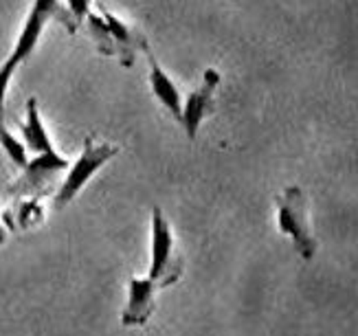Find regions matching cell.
<instances>
[{
  "instance_id": "6da1fadb",
  "label": "cell",
  "mask_w": 358,
  "mask_h": 336,
  "mask_svg": "<svg viewBox=\"0 0 358 336\" xmlns=\"http://www.w3.org/2000/svg\"><path fill=\"white\" fill-rule=\"evenodd\" d=\"M51 20L59 22L71 36H75L77 29H80V24L73 20L69 9L62 5L59 0H34V5H31V9L27 13V20L18 34V40H15L13 51L9 53L5 62L0 64V119H3V112H5V99H7V90L11 86V80H13V73L18 71V66L24 64L31 57V53L36 51L44 27Z\"/></svg>"
},
{
  "instance_id": "7a4b0ae2",
  "label": "cell",
  "mask_w": 358,
  "mask_h": 336,
  "mask_svg": "<svg viewBox=\"0 0 358 336\" xmlns=\"http://www.w3.org/2000/svg\"><path fill=\"white\" fill-rule=\"evenodd\" d=\"M275 205L279 233L288 235L299 257L303 262H310L317 255V238L313 233V226H310L306 193L297 185H288L282 193H277Z\"/></svg>"
},
{
  "instance_id": "3957f363",
  "label": "cell",
  "mask_w": 358,
  "mask_h": 336,
  "mask_svg": "<svg viewBox=\"0 0 358 336\" xmlns=\"http://www.w3.org/2000/svg\"><path fill=\"white\" fill-rule=\"evenodd\" d=\"M119 154V145L108 143V141H97L95 136H86L84 141V152L66 167V178L59 185L57 193L53 196V209H64L73 198L80 193L88 180L95 176L103 165L110 163Z\"/></svg>"
},
{
  "instance_id": "277c9868",
  "label": "cell",
  "mask_w": 358,
  "mask_h": 336,
  "mask_svg": "<svg viewBox=\"0 0 358 336\" xmlns=\"http://www.w3.org/2000/svg\"><path fill=\"white\" fill-rule=\"evenodd\" d=\"M182 257L174 247V231L159 207L152 209V266L145 277L161 290L174 286L182 275Z\"/></svg>"
},
{
  "instance_id": "5b68a950",
  "label": "cell",
  "mask_w": 358,
  "mask_h": 336,
  "mask_svg": "<svg viewBox=\"0 0 358 336\" xmlns=\"http://www.w3.org/2000/svg\"><path fill=\"white\" fill-rule=\"evenodd\" d=\"M69 165V159L62 156L55 147L49 152H40L31 161H27V165L22 167V176L13 182L9 191L15 196H40V191L49 187L53 178L59 172H64Z\"/></svg>"
},
{
  "instance_id": "8992f818",
  "label": "cell",
  "mask_w": 358,
  "mask_h": 336,
  "mask_svg": "<svg viewBox=\"0 0 358 336\" xmlns=\"http://www.w3.org/2000/svg\"><path fill=\"white\" fill-rule=\"evenodd\" d=\"M220 82H222L220 73L215 68H207L205 75H202V84L196 90H192L187 101H182L180 126L192 141L198 136L202 121H205L215 108V90L220 86Z\"/></svg>"
},
{
  "instance_id": "52a82bcc",
  "label": "cell",
  "mask_w": 358,
  "mask_h": 336,
  "mask_svg": "<svg viewBox=\"0 0 358 336\" xmlns=\"http://www.w3.org/2000/svg\"><path fill=\"white\" fill-rule=\"evenodd\" d=\"M92 7L99 11V16L103 18L106 27H108V34H110L113 47H115L117 62L123 68H130L134 64V59H136V53L141 51V47H143L145 36L138 31V29H134L132 24H128L126 20H121L119 16H115V13L108 7H103L101 3H95Z\"/></svg>"
},
{
  "instance_id": "ba28073f",
  "label": "cell",
  "mask_w": 358,
  "mask_h": 336,
  "mask_svg": "<svg viewBox=\"0 0 358 336\" xmlns=\"http://www.w3.org/2000/svg\"><path fill=\"white\" fill-rule=\"evenodd\" d=\"M159 286L148 277H132L128 286V303L121 312L123 328H143L157 308Z\"/></svg>"
},
{
  "instance_id": "9c48e42d",
  "label": "cell",
  "mask_w": 358,
  "mask_h": 336,
  "mask_svg": "<svg viewBox=\"0 0 358 336\" xmlns=\"http://www.w3.org/2000/svg\"><path fill=\"white\" fill-rule=\"evenodd\" d=\"M141 51L145 53V59H148V66H150V88L154 97H157L161 101L163 108L172 115L178 124H180V115H182V95L180 90L176 86V82L169 78V75L165 73V68L161 66V62L157 59V55H154L150 42L145 40Z\"/></svg>"
},
{
  "instance_id": "30bf717a",
  "label": "cell",
  "mask_w": 358,
  "mask_h": 336,
  "mask_svg": "<svg viewBox=\"0 0 358 336\" xmlns=\"http://www.w3.org/2000/svg\"><path fill=\"white\" fill-rule=\"evenodd\" d=\"M24 112H27V119H24V124H22V143H24L27 152L40 154V152L53 149L51 136H49V132H46V128H44V121H42V115H40L36 97L27 99Z\"/></svg>"
},
{
  "instance_id": "8fae6325",
  "label": "cell",
  "mask_w": 358,
  "mask_h": 336,
  "mask_svg": "<svg viewBox=\"0 0 358 336\" xmlns=\"http://www.w3.org/2000/svg\"><path fill=\"white\" fill-rule=\"evenodd\" d=\"M86 27H88V34L92 38V42L97 44L99 53L108 55V57H115V47H113V40H110V34H108V27L103 22V18L99 16V11H90L86 16Z\"/></svg>"
},
{
  "instance_id": "7c38bea8",
  "label": "cell",
  "mask_w": 358,
  "mask_h": 336,
  "mask_svg": "<svg viewBox=\"0 0 358 336\" xmlns=\"http://www.w3.org/2000/svg\"><path fill=\"white\" fill-rule=\"evenodd\" d=\"M0 145H3V149L7 152V156L11 159V163L22 170V167L27 165V161H29V152H27L24 143L3 124V121H0Z\"/></svg>"
},
{
  "instance_id": "4fadbf2b",
  "label": "cell",
  "mask_w": 358,
  "mask_h": 336,
  "mask_svg": "<svg viewBox=\"0 0 358 336\" xmlns=\"http://www.w3.org/2000/svg\"><path fill=\"white\" fill-rule=\"evenodd\" d=\"M18 224L22 228L34 226L36 222H40L44 218V209L40 205V196H27V200H22L18 205Z\"/></svg>"
},
{
  "instance_id": "5bb4252c",
  "label": "cell",
  "mask_w": 358,
  "mask_h": 336,
  "mask_svg": "<svg viewBox=\"0 0 358 336\" xmlns=\"http://www.w3.org/2000/svg\"><path fill=\"white\" fill-rule=\"evenodd\" d=\"M92 5H95V0H66V9L77 24L86 20V16L92 11Z\"/></svg>"
},
{
  "instance_id": "9a60e30c",
  "label": "cell",
  "mask_w": 358,
  "mask_h": 336,
  "mask_svg": "<svg viewBox=\"0 0 358 336\" xmlns=\"http://www.w3.org/2000/svg\"><path fill=\"white\" fill-rule=\"evenodd\" d=\"M5 240H7V233H5V226H3V224H0V247H3V244H5Z\"/></svg>"
}]
</instances>
